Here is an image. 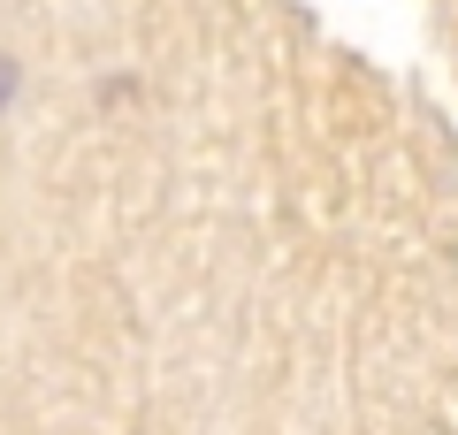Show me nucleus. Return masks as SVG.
<instances>
[{"mask_svg": "<svg viewBox=\"0 0 458 435\" xmlns=\"http://www.w3.org/2000/svg\"><path fill=\"white\" fill-rule=\"evenodd\" d=\"M8 92H16V62H0V107H8Z\"/></svg>", "mask_w": 458, "mask_h": 435, "instance_id": "f257e3e1", "label": "nucleus"}]
</instances>
